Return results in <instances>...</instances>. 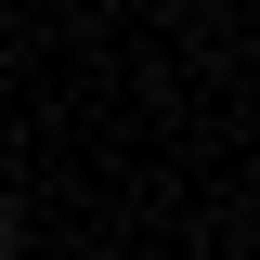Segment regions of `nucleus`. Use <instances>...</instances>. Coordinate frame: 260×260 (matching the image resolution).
Segmentation results:
<instances>
[{
    "label": "nucleus",
    "instance_id": "1",
    "mask_svg": "<svg viewBox=\"0 0 260 260\" xmlns=\"http://www.w3.org/2000/svg\"><path fill=\"white\" fill-rule=\"evenodd\" d=\"M0 260H13V234H0Z\"/></svg>",
    "mask_w": 260,
    "mask_h": 260
}]
</instances>
